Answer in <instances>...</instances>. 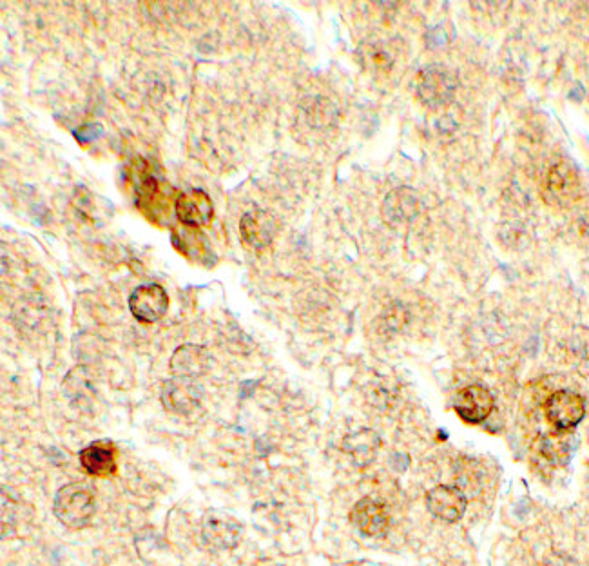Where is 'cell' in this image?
Segmentation results:
<instances>
[{"label": "cell", "mask_w": 589, "mask_h": 566, "mask_svg": "<svg viewBox=\"0 0 589 566\" xmlns=\"http://www.w3.org/2000/svg\"><path fill=\"white\" fill-rule=\"evenodd\" d=\"M303 113L312 127H329L338 118V109L329 98L310 97L303 102Z\"/></svg>", "instance_id": "e0dca14e"}, {"label": "cell", "mask_w": 589, "mask_h": 566, "mask_svg": "<svg viewBox=\"0 0 589 566\" xmlns=\"http://www.w3.org/2000/svg\"><path fill=\"white\" fill-rule=\"evenodd\" d=\"M455 412L459 418L468 423H483L493 410L492 392L484 385H468L466 389L459 392L454 403Z\"/></svg>", "instance_id": "9c48e42d"}, {"label": "cell", "mask_w": 589, "mask_h": 566, "mask_svg": "<svg viewBox=\"0 0 589 566\" xmlns=\"http://www.w3.org/2000/svg\"><path fill=\"white\" fill-rule=\"evenodd\" d=\"M584 414H586V403L577 392H555L546 403V416L557 432L575 429L580 421L584 420Z\"/></svg>", "instance_id": "3957f363"}, {"label": "cell", "mask_w": 589, "mask_h": 566, "mask_svg": "<svg viewBox=\"0 0 589 566\" xmlns=\"http://www.w3.org/2000/svg\"><path fill=\"white\" fill-rule=\"evenodd\" d=\"M542 452L551 461H564V459L568 458V454H570V447L561 438H546L544 443H542Z\"/></svg>", "instance_id": "ac0fdd59"}, {"label": "cell", "mask_w": 589, "mask_h": 566, "mask_svg": "<svg viewBox=\"0 0 589 566\" xmlns=\"http://www.w3.org/2000/svg\"><path fill=\"white\" fill-rule=\"evenodd\" d=\"M203 398L202 385L189 378H173L165 381L162 389V403L165 409L174 414L187 416L200 407Z\"/></svg>", "instance_id": "8992f818"}, {"label": "cell", "mask_w": 589, "mask_h": 566, "mask_svg": "<svg viewBox=\"0 0 589 566\" xmlns=\"http://www.w3.org/2000/svg\"><path fill=\"white\" fill-rule=\"evenodd\" d=\"M53 512L58 521L68 528H84L97 512V503L91 488L82 483H69L60 488L53 501Z\"/></svg>", "instance_id": "6da1fadb"}, {"label": "cell", "mask_w": 589, "mask_h": 566, "mask_svg": "<svg viewBox=\"0 0 589 566\" xmlns=\"http://www.w3.org/2000/svg\"><path fill=\"white\" fill-rule=\"evenodd\" d=\"M276 231H278V222L269 211L252 209L242 216L240 233H242L243 240L254 249H263V247L271 245Z\"/></svg>", "instance_id": "7c38bea8"}, {"label": "cell", "mask_w": 589, "mask_h": 566, "mask_svg": "<svg viewBox=\"0 0 589 566\" xmlns=\"http://www.w3.org/2000/svg\"><path fill=\"white\" fill-rule=\"evenodd\" d=\"M102 133H104V127H102V124H95V122L84 124V126L77 127V129L73 131V135H75V138H77L80 144L93 142V140H97Z\"/></svg>", "instance_id": "ffe728a7"}, {"label": "cell", "mask_w": 589, "mask_h": 566, "mask_svg": "<svg viewBox=\"0 0 589 566\" xmlns=\"http://www.w3.org/2000/svg\"><path fill=\"white\" fill-rule=\"evenodd\" d=\"M80 463L91 476H109L116 469L115 449L111 441H95L80 452Z\"/></svg>", "instance_id": "5bb4252c"}, {"label": "cell", "mask_w": 589, "mask_h": 566, "mask_svg": "<svg viewBox=\"0 0 589 566\" xmlns=\"http://www.w3.org/2000/svg\"><path fill=\"white\" fill-rule=\"evenodd\" d=\"M129 309L136 320L144 323H155L167 313L169 296L164 287L158 283H145L136 287L129 296Z\"/></svg>", "instance_id": "5b68a950"}, {"label": "cell", "mask_w": 589, "mask_h": 566, "mask_svg": "<svg viewBox=\"0 0 589 566\" xmlns=\"http://www.w3.org/2000/svg\"><path fill=\"white\" fill-rule=\"evenodd\" d=\"M546 191L559 204L570 202L571 198H575L577 191H579V175H577V171L566 162L555 164L548 173Z\"/></svg>", "instance_id": "9a60e30c"}, {"label": "cell", "mask_w": 589, "mask_h": 566, "mask_svg": "<svg viewBox=\"0 0 589 566\" xmlns=\"http://www.w3.org/2000/svg\"><path fill=\"white\" fill-rule=\"evenodd\" d=\"M203 543L213 550H229L238 545L242 537V525L231 514L213 510L203 518Z\"/></svg>", "instance_id": "277c9868"}, {"label": "cell", "mask_w": 589, "mask_h": 566, "mask_svg": "<svg viewBox=\"0 0 589 566\" xmlns=\"http://www.w3.org/2000/svg\"><path fill=\"white\" fill-rule=\"evenodd\" d=\"M350 519L354 527L358 528L363 536L368 537L383 536L390 523L387 507L381 501L372 498L361 499L358 505L352 508Z\"/></svg>", "instance_id": "30bf717a"}, {"label": "cell", "mask_w": 589, "mask_h": 566, "mask_svg": "<svg viewBox=\"0 0 589 566\" xmlns=\"http://www.w3.org/2000/svg\"><path fill=\"white\" fill-rule=\"evenodd\" d=\"M421 211V202L416 191L410 187H399L385 198L383 216L388 224L401 225L412 222Z\"/></svg>", "instance_id": "4fadbf2b"}, {"label": "cell", "mask_w": 589, "mask_h": 566, "mask_svg": "<svg viewBox=\"0 0 589 566\" xmlns=\"http://www.w3.org/2000/svg\"><path fill=\"white\" fill-rule=\"evenodd\" d=\"M368 59L372 60V64L377 68H388L392 64V53L388 49L372 46L368 51Z\"/></svg>", "instance_id": "44dd1931"}, {"label": "cell", "mask_w": 589, "mask_h": 566, "mask_svg": "<svg viewBox=\"0 0 589 566\" xmlns=\"http://www.w3.org/2000/svg\"><path fill=\"white\" fill-rule=\"evenodd\" d=\"M457 88H459V79L454 71L446 66L430 64L419 71L417 97L430 108L448 104V100L454 97Z\"/></svg>", "instance_id": "7a4b0ae2"}, {"label": "cell", "mask_w": 589, "mask_h": 566, "mask_svg": "<svg viewBox=\"0 0 589 566\" xmlns=\"http://www.w3.org/2000/svg\"><path fill=\"white\" fill-rule=\"evenodd\" d=\"M379 438L376 432L370 429H361L354 434H350L343 441V449L348 452L352 459L356 461L359 467L368 465L374 456H376L377 449H379Z\"/></svg>", "instance_id": "2e32d148"}, {"label": "cell", "mask_w": 589, "mask_h": 566, "mask_svg": "<svg viewBox=\"0 0 589 566\" xmlns=\"http://www.w3.org/2000/svg\"><path fill=\"white\" fill-rule=\"evenodd\" d=\"M176 216L184 225L200 227L207 225L214 216V205L211 196L200 189H189L176 198Z\"/></svg>", "instance_id": "52a82bcc"}, {"label": "cell", "mask_w": 589, "mask_h": 566, "mask_svg": "<svg viewBox=\"0 0 589 566\" xmlns=\"http://www.w3.org/2000/svg\"><path fill=\"white\" fill-rule=\"evenodd\" d=\"M211 365H213V358H211L209 351L205 347L193 345V343L178 347L171 358V371H173L174 378L194 380L209 371Z\"/></svg>", "instance_id": "8fae6325"}, {"label": "cell", "mask_w": 589, "mask_h": 566, "mask_svg": "<svg viewBox=\"0 0 589 566\" xmlns=\"http://www.w3.org/2000/svg\"><path fill=\"white\" fill-rule=\"evenodd\" d=\"M426 505H428V510L434 514V518L446 521V523H455L464 516L466 496L461 488L439 485L428 492Z\"/></svg>", "instance_id": "ba28073f"}, {"label": "cell", "mask_w": 589, "mask_h": 566, "mask_svg": "<svg viewBox=\"0 0 589 566\" xmlns=\"http://www.w3.org/2000/svg\"><path fill=\"white\" fill-rule=\"evenodd\" d=\"M406 320H408V313L401 305H394L392 309H388L385 316H383V327L385 331H401L405 327Z\"/></svg>", "instance_id": "d6986e66"}]
</instances>
